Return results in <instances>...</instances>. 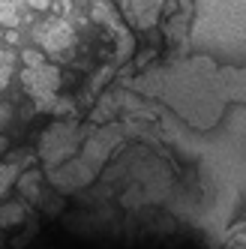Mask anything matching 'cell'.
<instances>
[{
    "instance_id": "cell-1",
    "label": "cell",
    "mask_w": 246,
    "mask_h": 249,
    "mask_svg": "<svg viewBox=\"0 0 246 249\" xmlns=\"http://www.w3.org/2000/svg\"><path fill=\"white\" fill-rule=\"evenodd\" d=\"M24 87L33 93V96H42L48 99L51 90L57 87V72L51 66H36V69H27L24 72Z\"/></svg>"
},
{
    "instance_id": "cell-2",
    "label": "cell",
    "mask_w": 246,
    "mask_h": 249,
    "mask_svg": "<svg viewBox=\"0 0 246 249\" xmlns=\"http://www.w3.org/2000/svg\"><path fill=\"white\" fill-rule=\"evenodd\" d=\"M36 39L51 48V51H57V48H66L69 42H72V33H69V27L63 21H51V24H42L36 30Z\"/></svg>"
},
{
    "instance_id": "cell-3",
    "label": "cell",
    "mask_w": 246,
    "mask_h": 249,
    "mask_svg": "<svg viewBox=\"0 0 246 249\" xmlns=\"http://www.w3.org/2000/svg\"><path fill=\"white\" fill-rule=\"evenodd\" d=\"M21 207L18 204H9V207H0V225H15V222H18L21 219Z\"/></svg>"
},
{
    "instance_id": "cell-4",
    "label": "cell",
    "mask_w": 246,
    "mask_h": 249,
    "mask_svg": "<svg viewBox=\"0 0 246 249\" xmlns=\"http://www.w3.org/2000/svg\"><path fill=\"white\" fill-rule=\"evenodd\" d=\"M15 168H18V165H0V195H3L6 186L15 180Z\"/></svg>"
},
{
    "instance_id": "cell-5",
    "label": "cell",
    "mask_w": 246,
    "mask_h": 249,
    "mask_svg": "<svg viewBox=\"0 0 246 249\" xmlns=\"http://www.w3.org/2000/svg\"><path fill=\"white\" fill-rule=\"evenodd\" d=\"M9 66H12V60H9L6 54H0V87L6 84V75H9Z\"/></svg>"
},
{
    "instance_id": "cell-6",
    "label": "cell",
    "mask_w": 246,
    "mask_h": 249,
    "mask_svg": "<svg viewBox=\"0 0 246 249\" xmlns=\"http://www.w3.org/2000/svg\"><path fill=\"white\" fill-rule=\"evenodd\" d=\"M9 117H12V108H9V105H0V126H3Z\"/></svg>"
},
{
    "instance_id": "cell-7",
    "label": "cell",
    "mask_w": 246,
    "mask_h": 249,
    "mask_svg": "<svg viewBox=\"0 0 246 249\" xmlns=\"http://www.w3.org/2000/svg\"><path fill=\"white\" fill-rule=\"evenodd\" d=\"M27 3H33L36 9H45V6H48V0H27Z\"/></svg>"
},
{
    "instance_id": "cell-8",
    "label": "cell",
    "mask_w": 246,
    "mask_h": 249,
    "mask_svg": "<svg viewBox=\"0 0 246 249\" xmlns=\"http://www.w3.org/2000/svg\"><path fill=\"white\" fill-rule=\"evenodd\" d=\"M3 150H6V141H3V138H0V153H3Z\"/></svg>"
}]
</instances>
